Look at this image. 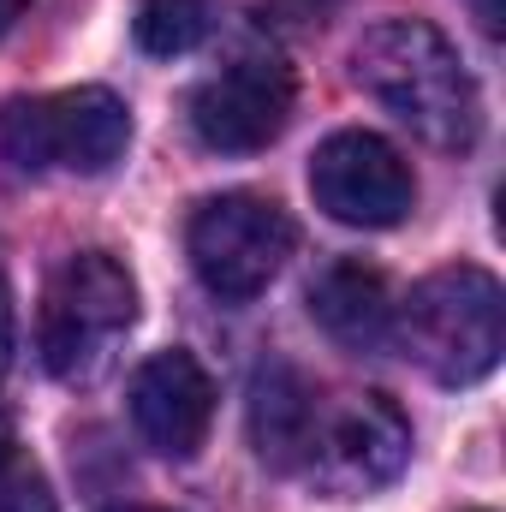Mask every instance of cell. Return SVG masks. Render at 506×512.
Segmentation results:
<instances>
[{
  "mask_svg": "<svg viewBox=\"0 0 506 512\" xmlns=\"http://www.w3.org/2000/svg\"><path fill=\"white\" fill-rule=\"evenodd\" d=\"M310 316L346 352H381L393 340V292L358 256H340L310 280Z\"/></svg>",
  "mask_w": 506,
  "mask_h": 512,
  "instance_id": "10",
  "label": "cell"
},
{
  "mask_svg": "<svg viewBox=\"0 0 506 512\" xmlns=\"http://www.w3.org/2000/svg\"><path fill=\"white\" fill-rule=\"evenodd\" d=\"M393 340L441 387L483 382L506 352L501 280L489 268H477V262L435 268L429 280L411 286L405 304H393Z\"/></svg>",
  "mask_w": 506,
  "mask_h": 512,
  "instance_id": "2",
  "label": "cell"
},
{
  "mask_svg": "<svg viewBox=\"0 0 506 512\" xmlns=\"http://www.w3.org/2000/svg\"><path fill=\"white\" fill-rule=\"evenodd\" d=\"M292 72L274 54H239L215 78L191 90V131L215 155H251L268 149L292 120Z\"/></svg>",
  "mask_w": 506,
  "mask_h": 512,
  "instance_id": "8",
  "label": "cell"
},
{
  "mask_svg": "<svg viewBox=\"0 0 506 512\" xmlns=\"http://www.w3.org/2000/svg\"><path fill=\"white\" fill-rule=\"evenodd\" d=\"M12 364V298H6V280H0V370Z\"/></svg>",
  "mask_w": 506,
  "mask_h": 512,
  "instance_id": "15",
  "label": "cell"
},
{
  "mask_svg": "<svg viewBox=\"0 0 506 512\" xmlns=\"http://www.w3.org/2000/svg\"><path fill=\"white\" fill-rule=\"evenodd\" d=\"M316 387L304 382V370H292L286 358H268L251 376V441L256 459L274 465V471H298L304 465V447H310V429H316Z\"/></svg>",
  "mask_w": 506,
  "mask_h": 512,
  "instance_id": "11",
  "label": "cell"
},
{
  "mask_svg": "<svg viewBox=\"0 0 506 512\" xmlns=\"http://www.w3.org/2000/svg\"><path fill=\"white\" fill-rule=\"evenodd\" d=\"M340 6H346V0H262V12H268L274 24H286V30H316V24H328Z\"/></svg>",
  "mask_w": 506,
  "mask_h": 512,
  "instance_id": "14",
  "label": "cell"
},
{
  "mask_svg": "<svg viewBox=\"0 0 506 512\" xmlns=\"http://www.w3.org/2000/svg\"><path fill=\"white\" fill-rule=\"evenodd\" d=\"M131 143L126 102L102 84H78L60 96H18L0 114V149L24 173H108Z\"/></svg>",
  "mask_w": 506,
  "mask_h": 512,
  "instance_id": "4",
  "label": "cell"
},
{
  "mask_svg": "<svg viewBox=\"0 0 506 512\" xmlns=\"http://www.w3.org/2000/svg\"><path fill=\"white\" fill-rule=\"evenodd\" d=\"M131 423L161 459H197L215 423V382L191 352H155L131 376Z\"/></svg>",
  "mask_w": 506,
  "mask_h": 512,
  "instance_id": "9",
  "label": "cell"
},
{
  "mask_svg": "<svg viewBox=\"0 0 506 512\" xmlns=\"http://www.w3.org/2000/svg\"><path fill=\"white\" fill-rule=\"evenodd\" d=\"M405 465H411L405 411L387 393H346L340 405L316 411L298 477H310V489L328 501H358V495L387 489Z\"/></svg>",
  "mask_w": 506,
  "mask_h": 512,
  "instance_id": "6",
  "label": "cell"
},
{
  "mask_svg": "<svg viewBox=\"0 0 506 512\" xmlns=\"http://www.w3.org/2000/svg\"><path fill=\"white\" fill-rule=\"evenodd\" d=\"M24 6H30V0H0V30H12V18H18Z\"/></svg>",
  "mask_w": 506,
  "mask_h": 512,
  "instance_id": "16",
  "label": "cell"
},
{
  "mask_svg": "<svg viewBox=\"0 0 506 512\" xmlns=\"http://www.w3.org/2000/svg\"><path fill=\"white\" fill-rule=\"evenodd\" d=\"M292 245H298V233H292L286 209L268 197H251V191H221V197L197 203L185 221V251H191L197 280L227 304H251L256 292H268Z\"/></svg>",
  "mask_w": 506,
  "mask_h": 512,
  "instance_id": "5",
  "label": "cell"
},
{
  "mask_svg": "<svg viewBox=\"0 0 506 512\" xmlns=\"http://www.w3.org/2000/svg\"><path fill=\"white\" fill-rule=\"evenodd\" d=\"M0 512H60L48 477H42V465L24 459L18 447L0 453Z\"/></svg>",
  "mask_w": 506,
  "mask_h": 512,
  "instance_id": "13",
  "label": "cell"
},
{
  "mask_svg": "<svg viewBox=\"0 0 506 512\" xmlns=\"http://www.w3.org/2000/svg\"><path fill=\"white\" fill-rule=\"evenodd\" d=\"M108 512H173V507H143V501H126V507H108Z\"/></svg>",
  "mask_w": 506,
  "mask_h": 512,
  "instance_id": "18",
  "label": "cell"
},
{
  "mask_svg": "<svg viewBox=\"0 0 506 512\" xmlns=\"http://www.w3.org/2000/svg\"><path fill=\"white\" fill-rule=\"evenodd\" d=\"M131 322H137V280L126 274V262L108 251L66 256L48 274L36 310V346L48 376L66 387L102 382L120 358Z\"/></svg>",
  "mask_w": 506,
  "mask_h": 512,
  "instance_id": "3",
  "label": "cell"
},
{
  "mask_svg": "<svg viewBox=\"0 0 506 512\" xmlns=\"http://www.w3.org/2000/svg\"><path fill=\"white\" fill-rule=\"evenodd\" d=\"M131 30H137V48L155 60L191 54L209 36V0H137Z\"/></svg>",
  "mask_w": 506,
  "mask_h": 512,
  "instance_id": "12",
  "label": "cell"
},
{
  "mask_svg": "<svg viewBox=\"0 0 506 512\" xmlns=\"http://www.w3.org/2000/svg\"><path fill=\"white\" fill-rule=\"evenodd\" d=\"M352 78L364 84V96H376L381 108L423 137L429 149L465 155L483 131V102L477 84L459 60V48L429 24V18H381L358 36L352 48Z\"/></svg>",
  "mask_w": 506,
  "mask_h": 512,
  "instance_id": "1",
  "label": "cell"
},
{
  "mask_svg": "<svg viewBox=\"0 0 506 512\" xmlns=\"http://www.w3.org/2000/svg\"><path fill=\"white\" fill-rule=\"evenodd\" d=\"M6 447H18V441H12V417L0 411V453H6Z\"/></svg>",
  "mask_w": 506,
  "mask_h": 512,
  "instance_id": "17",
  "label": "cell"
},
{
  "mask_svg": "<svg viewBox=\"0 0 506 512\" xmlns=\"http://www.w3.org/2000/svg\"><path fill=\"white\" fill-rule=\"evenodd\" d=\"M310 191L328 221L364 227V233L399 227L417 209V179H411L405 155L376 131H334L310 155Z\"/></svg>",
  "mask_w": 506,
  "mask_h": 512,
  "instance_id": "7",
  "label": "cell"
}]
</instances>
